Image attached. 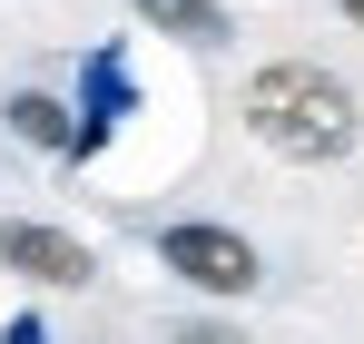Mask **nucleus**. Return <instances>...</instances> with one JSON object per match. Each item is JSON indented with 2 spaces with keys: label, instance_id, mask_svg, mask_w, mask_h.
<instances>
[{
  "label": "nucleus",
  "instance_id": "nucleus-1",
  "mask_svg": "<svg viewBox=\"0 0 364 344\" xmlns=\"http://www.w3.org/2000/svg\"><path fill=\"white\" fill-rule=\"evenodd\" d=\"M246 128H256V148H276V158H296V168H335V158H355L364 109H355V89H345L335 69L266 59V69L246 79Z\"/></svg>",
  "mask_w": 364,
  "mask_h": 344
},
{
  "label": "nucleus",
  "instance_id": "nucleus-2",
  "mask_svg": "<svg viewBox=\"0 0 364 344\" xmlns=\"http://www.w3.org/2000/svg\"><path fill=\"white\" fill-rule=\"evenodd\" d=\"M158 266L197 295H256V276H266V256L237 227H217V217H168L158 227Z\"/></svg>",
  "mask_w": 364,
  "mask_h": 344
},
{
  "label": "nucleus",
  "instance_id": "nucleus-3",
  "mask_svg": "<svg viewBox=\"0 0 364 344\" xmlns=\"http://www.w3.org/2000/svg\"><path fill=\"white\" fill-rule=\"evenodd\" d=\"M0 266L30 276V286H60V295L99 276V256H89L69 227H40V217H0Z\"/></svg>",
  "mask_w": 364,
  "mask_h": 344
},
{
  "label": "nucleus",
  "instance_id": "nucleus-4",
  "mask_svg": "<svg viewBox=\"0 0 364 344\" xmlns=\"http://www.w3.org/2000/svg\"><path fill=\"white\" fill-rule=\"evenodd\" d=\"M138 109V79H128V59L119 50H99L89 59V69H79V158H99V148H109V138H119V118Z\"/></svg>",
  "mask_w": 364,
  "mask_h": 344
},
{
  "label": "nucleus",
  "instance_id": "nucleus-5",
  "mask_svg": "<svg viewBox=\"0 0 364 344\" xmlns=\"http://www.w3.org/2000/svg\"><path fill=\"white\" fill-rule=\"evenodd\" d=\"M0 128H10L20 148H40V158H79V118H69V99H50V89H10Z\"/></svg>",
  "mask_w": 364,
  "mask_h": 344
},
{
  "label": "nucleus",
  "instance_id": "nucleus-6",
  "mask_svg": "<svg viewBox=\"0 0 364 344\" xmlns=\"http://www.w3.org/2000/svg\"><path fill=\"white\" fill-rule=\"evenodd\" d=\"M158 40H187V50H227L237 40V20H227V0H128Z\"/></svg>",
  "mask_w": 364,
  "mask_h": 344
},
{
  "label": "nucleus",
  "instance_id": "nucleus-7",
  "mask_svg": "<svg viewBox=\"0 0 364 344\" xmlns=\"http://www.w3.org/2000/svg\"><path fill=\"white\" fill-rule=\"evenodd\" d=\"M178 344H246V335L227 325V315H187V325H178Z\"/></svg>",
  "mask_w": 364,
  "mask_h": 344
},
{
  "label": "nucleus",
  "instance_id": "nucleus-8",
  "mask_svg": "<svg viewBox=\"0 0 364 344\" xmlns=\"http://www.w3.org/2000/svg\"><path fill=\"white\" fill-rule=\"evenodd\" d=\"M0 344H50V325H40V315H10V325H0Z\"/></svg>",
  "mask_w": 364,
  "mask_h": 344
},
{
  "label": "nucleus",
  "instance_id": "nucleus-9",
  "mask_svg": "<svg viewBox=\"0 0 364 344\" xmlns=\"http://www.w3.org/2000/svg\"><path fill=\"white\" fill-rule=\"evenodd\" d=\"M335 10H345V20H355V30H364V0H335Z\"/></svg>",
  "mask_w": 364,
  "mask_h": 344
}]
</instances>
